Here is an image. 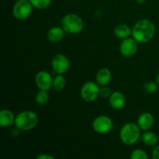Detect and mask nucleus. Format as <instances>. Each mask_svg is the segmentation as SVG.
I'll list each match as a JSON object with an SVG mask.
<instances>
[{"mask_svg":"<svg viewBox=\"0 0 159 159\" xmlns=\"http://www.w3.org/2000/svg\"><path fill=\"white\" fill-rule=\"evenodd\" d=\"M155 34V24L148 20H139L132 29L133 38H134L138 43H148L153 38Z\"/></svg>","mask_w":159,"mask_h":159,"instance_id":"nucleus-1","label":"nucleus"},{"mask_svg":"<svg viewBox=\"0 0 159 159\" xmlns=\"http://www.w3.org/2000/svg\"><path fill=\"white\" fill-rule=\"evenodd\" d=\"M16 127L23 131H28L34 129L38 124V116L37 113L30 110L20 112L16 116Z\"/></svg>","mask_w":159,"mask_h":159,"instance_id":"nucleus-2","label":"nucleus"},{"mask_svg":"<svg viewBox=\"0 0 159 159\" xmlns=\"http://www.w3.org/2000/svg\"><path fill=\"white\" fill-rule=\"evenodd\" d=\"M120 140L127 145H132L138 141L141 138V129L134 123H128L123 126L120 133Z\"/></svg>","mask_w":159,"mask_h":159,"instance_id":"nucleus-3","label":"nucleus"},{"mask_svg":"<svg viewBox=\"0 0 159 159\" xmlns=\"http://www.w3.org/2000/svg\"><path fill=\"white\" fill-rule=\"evenodd\" d=\"M61 26L68 34H77L84 29V22L79 16L74 13L67 14L61 20Z\"/></svg>","mask_w":159,"mask_h":159,"instance_id":"nucleus-4","label":"nucleus"},{"mask_svg":"<svg viewBox=\"0 0 159 159\" xmlns=\"http://www.w3.org/2000/svg\"><path fill=\"white\" fill-rule=\"evenodd\" d=\"M33 7L29 0H18L12 8V15L17 20H26L32 14Z\"/></svg>","mask_w":159,"mask_h":159,"instance_id":"nucleus-5","label":"nucleus"},{"mask_svg":"<svg viewBox=\"0 0 159 159\" xmlns=\"http://www.w3.org/2000/svg\"><path fill=\"white\" fill-rule=\"evenodd\" d=\"M99 85L93 82H87L81 89V96L86 102H93L99 96Z\"/></svg>","mask_w":159,"mask_h":159,"instance_id":"nucleus-6","label":"nucleus"},{"mask_svg":"<svg viewBox=\"0 0 159 159\" xmlns=\"http://www.w3.org/2000/svg\"><path fill=\"white\" fill-rule=\"evenodd\" d=\"M93 128L99 134H107L113 128V120L107 116H99L93 120Z\"/></svg>","mask_w":159,"mask_h":159,"instance_id":"nucleus-7","label":"nucleus"},{"mask_svg":"<svg viewBox=\"0 0 159 159\" xmlns=\"http://www.w3.org/2000/svg\"><path fill=\"white\" fill-rule=\"evenodd\" d=\"M51 65L54 72L57 75H63L69 69L70 61L65 54H57L53 57Z\"/></svg>","mask_w":159,"mask_h":159,"instance_id":"nucleus-8","label":"nucleus"},{"mask_svg":"<svg viewBox=\"0 0 159 159\" xmlns=\"http://www.w3.org/2000/svg\"><path fill=\"white\" fill-rule=\"evenodd\" d=\"M35 83L39 89L48 91L52 88L53 79L47 71H40L35 76Z\"/></svg>","mask_w":159,"mask_h":159,"instance_id":"nucleus-9","label":"nucleus"},{"mask_svg":"<svg viewBox=\"0 0 159 159\" xmlns=\"http://www.w3.org/2000/svg\"><path fill=\"white\" fill-rule=\"evenodd\" d=\"M121 54L126 57H130L138 51V41L134 38L124 39L120 46Z\"/></svg>","mask_w":159,"mask_h":159,"instance_id":"nucleus-10","label":"nucleus"},{"mask_svg":"<svg viewBox=\"0 0 159 159\" xmlns=\"http://www.w3.org/2000/svg\"><path fill=\"white\" fill-rule=\"evenodd\" d=\"M155 124V118L150 113H144L138 119V125L140 129L144 131L149 130Z\"/></svg>","mask_w":159,"mask_h":159,"instance_id":"nucleus-11","label":"nucleus"},{"mask_svg":"<svg viewBox=\"0 0 159 159\" xmlns=\"http://www.w3.org/2000/svg\"><path fill=\"white\" fill-rule=\"evenodd\" d=\"M110 106L115 110H121L125 106L126 99L124 95L120 92H113L109 97Z\"/></svg>","mask_w":159,"mask_h":159,"instance_id":"nucleus-12","label":"nucleus"},{"mask_svg":"<svg viewBox=\"0 0 159 159\" xmlns=\"http://www.w3.org/2000/svg\"><path fill=\"white\" fill-rule=\"evenodd\" d=\"M16 116L11 110L4 109L0 111V126L2 127H10L15 123Z\"/></svg>","mask_w":159,"mask_h":159,"instance_id":"nucleus-13","label":"nucleus"},{"mask_svg":"<svg viewBox=\"0 0 159 159\" xmlns=\"http://www.w3.org/2000/svg\"><path fill=\"white\" fill-rule=\"evenodd\" d=\"M65 30L60 26H54L48 32V39L52 43H57L61 41L65 35Z\"/></svg>","mask_w":159,"mask_h":159,"instance_id":"nucleus-14","label":"nucleus"},{"mask_svg":"<svg viewBox=\"0 0 159 159\" xmlns=\"http://www.w3.org/2000/svg\"><path fill=\"white\" fill-rule=\"evenodd\" d=\"M112 78L111 71L108 68H102L97 72L96 76V83L99 86L107 85L110 82Z\"/></svg>","mask_w":159,"mask_h":159,"instance_id":"nucleus-15","label":"nucleus"},{"mask_svg":"<svg viewBox=\"0 0 159 159\" xmlns=\"http://www.w3.org/2000/svg\"><path fill=\"white\" fill-rule=\"evenodd\" d=\"M114 34L120 39L128 38L132 35V30L126 24H119L115 27Z\"/></svg>","mask_w":159,"mask_h":159,"instance_id":"nucleus-16","label":"nucleus"},{"mask_svg":"<svg viewBox=\"0 0 159 159\" xmlns=\"http://www.w3.org/2000/svg\"><path fill=\"white\" fill-rule=\"evenodd\" d=\"M141 140L142 142L144 143L145 145L150 146H155L158 141V137L155 133L152 131H147L144 132L142 135H141Z\"/></svg>","mask_w":159,"mask_h":159,"instance_id":"nucleus-17","label":"nucleus"},{"mask_svg":"<svg viewBox=\"0 0 159 159\" xmlns=\"http://www.w3.org/2000/svg\"><path fill=\"white\" fill-rule=\"evenodd\" d=\"M66 85V80L63 75H57L53 79L52 88L56 92H61Z\"/></svg>","mask_w":159,"mask_h":159,"instance_id":"nucleus-18","label":"nucleus"},{"mask_svg":"<svg viewBox=\"0 0 159 159\" xmlns=\"http://www.w3.org/2000/svg\"><path fill=\"white\" fill-rule=\"evenodd\" d=\"M35 100L39 105L43 106L48 103V102L49 101V95H48V91L40 89V91L36 95Z\"/></svg>","mask_w":159,"mask_h":159,"instance_id":"nucleus-19","label":"nucleus"},{"mask_svg":"<svg viewBox=\"0 0 159 159\" xmlns=\"http://www.w3.org/2000/svg\"><path fill=\"white\" fill-rule=\"evenodd\" d=\"M32 6L37 9H44L51 5V0H29Z\"/></svg>","mask_w":159,"mask_h":159,"instance_id":"nucleus-20","label":"nucleus"},{"mask_svg":"<svg viewBox=\"0 0 159 159\" xmlns=\"http://www.w3.org/2000/svg\"><path fill=\"white\" fill-rule=\"evenodd\" d=\"M131 159H148V155L142 149H135L130 155Z\"/></svg>","mask_w":159,"mask_h":159,"instance_id":"nucleus-21","label":"nucleus"},{"mask_svg":"<svg viewBox=\"0 0 159 159\" xmlns=\"http://www.w3.org/2000/svg\"><path fill=\"white\" fill-rule=\"evenodd\" d=\"M158 85L157 82H148L144 85V89L148 93H155L158 90Z\"/></svg>","mask_w":159,"mask_h":159,"instance_id":"nucleus-22","label":"nucleus"},{"mask_svg":"<svg viewBox=\"0 0 159 159\" xmlns=\"http://www.w3.org/2000/svg\"><path fill=\"white\" fill-rule=\"evenodd\" d=\"M112 90L111 89L107 87V85L104 86H101L100 89H99V96L102 98H108L111 96Z\"/></svg>","mask_w":159,"mask_h":159,"instance_id":"nucleus-23","label":"nucleus"},{"mask_svg":"<svg viewBox=\"0 0 159 159\" xmlns=\"http://www.w3.org/2000/svg\"><path fill=\"white\" fill-rule=\"evenodd\" d=\"M152 158L159 159V145L156 146L152 152Z\"/></svg>","mask_w":159,"mask_h":159,"instance_id":"nucleus-24","label":"nucleus"},{"mask_svg":"<svg viewBox=\"0 0 159 159\" xmlns=\"http://www.w3.org/2000/svg\"><path fill=\"white\" fill-rule=\"evenodd\" d=\"M37 159H54V158L49 155H40L37 157Z\"/></svg>","mask_w":159,"mask_h":159,"instance_id":"nucleus-25","label":"nucleus"},{"mask_svg":"<svg viewBox=\"0 0 159 159\" xmlns=\"http://www.w3.org/2000/svg\"><path fill=\"white\" fill-rule=\"evenodd\" d=\"M156 82H157V84H158V86H159V73H158V75H157Z\"/></svg>","mask_w":159,"mask_h":159,"instance_id":"nucleus-26","label":"nucleus"},{"mask_svg":"<svg viewBox=\"0 0 159 159\" xmlns=\"http://www.w3.org/2000/svg\"><path fill=\"white\" fill-rule=\"evenodd\" d=\"M138 1L139 3H144L145 2L146 0H138Z\"/></svg>","mask_w":159,"mask_h":159,"instance_id":"nucleus-27","label":"nucleus"}]
</instances>
